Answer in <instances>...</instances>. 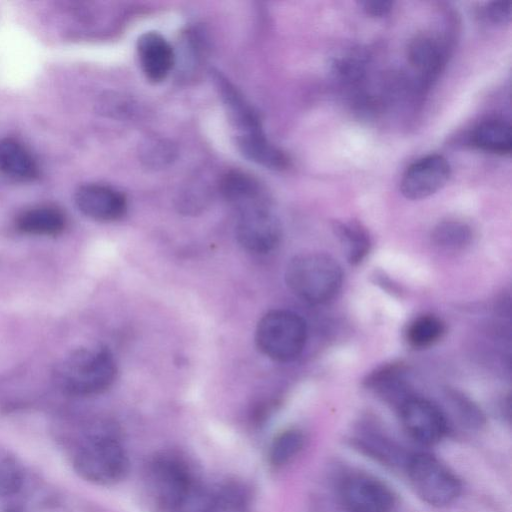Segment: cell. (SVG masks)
Wrapping results in <instances>:
<instances>
[{
  "label": "cell",
  "instance_id": "9a60e30c",
  "mask_svg": "<svg viewBox=\"0 0 512 512\" xmlns=\"http://www.w3.org/2000/svg\"><path fill=\"white\" fill-rule=\"evenodd\" d=\"M219 190L237 211L269 203L260 182L245 172L230 171L224 174L219 182Z\"/></svg>",
  "mask_w": 512,
  "mask_h": 512
},
{
  "label": "cell",
  "instance_id": "277c9868",
  "mask_svg": "<svg viewBox=\"0 0 512 512\" xmlns=\"http://www.w3.org/2000/svg\"><path fill=\"white\" fill-rule=\"evenodd\" d=\"M145 475L148 493L162 512H176L201 484L187 462L170 452L154 456Z\"/></svg>",
  "mask_w": 512,
  "mask_h": 512
},
{
  "label": "cell",
  "instance_id": "d6986e66",
  "mask_svg": "<svg viewBox=\"0 0 512 512\" xmlns=\"http://www.w3.org/2000/svg\"><path fill=\"white\" fill-rule=\"evenodd\" d=\"M478 149L497 154H510L512 149L511 125L501 118H490L479 123L470 136Z\"/></svg>",
  "mask_w": 512,
  "mask_h": 512
},
{
  "label": "cell",
  "instance_id": "484cf974",
  "mask_svg": "<svg viewBox=\"0 0 512 512\" xmlns=\"http://www.w3.org/2000/svg\"><path fill=\"white\" fill-rule=\"evenodd\" d=\"M248 506V495L237 484H225L213 489L210 512H247Z\"/></svg>",
  "mask_w": 512,
  "mask_h": 512
},
{
  "label": "cell",
  "instance_id": "9c48e42d",
  "mask_svg": "<svg viewBox=\"0 0 512 512\" xmlns=\"http://www.w3.org/2000/svg\"><path fill=\"white\" fill-rule=\"evenodd\" d=\"M340 497L348 512H391L395 497L389 487L366 474H352L340 486Z\"/></svg>",
  "mask_w": 512,
  "mask_h": 512
},
{
  "label": "cell",
  "instance_id": "8992f818",
  "mask_svg": "<svg viewBox=\"0 0 512 512\" xmlns=\"http://www.w3.org/2000/svg\"><path fill=\"white\" fill-rule=\"evenodd\" d=\"M408 475L415 492L431 505H447L460 494L458 478L430 454L414 455L408 464Z\"/></svg>",
  "mask_w": 512,
  "mask_h": 512
},
{
  "label": "cell",
  "instance_id": "5b68a950",
  "mask_svg": "<svg viewBox=\"0 0 512 512\" xmlns=\"http://www.w3.org/2000/svg\"><path fill=\"white\" fill-rule=\"evenodd\" d=\"M307 340L304 319L283 309L267 312L258 322L255 341L259 350L270 359L290 362L302 353Z\"/></svg>",
  "mask_w": 512,
  "mask_h": 512
},
{
  "label": "cell",
  "instance_id": "4fadbf2b",
  "mask_svg": "<svg viewBox=\"0 0 512 512\" xmlns=\"http://www.w3.org/2000/svg\"><path fill=\"white\" fill-rule=\"evenodd\" d=\"M137 52L142 71L151 82L164 80L174 65L171 45L157 32L142 34L137 42Z\"/></svg>",
  "mask_w": 512,
  "mask_h": 512
},
{
  "label": "cell",
  "instance_id": "cb8c5ba5",
  "mask_svg": "<svg viewBox=\"0 0 512 512\" xmlns=\"http://www.w3.org/2000/svg\"><path fill=\"white\" fill-rule=\"evenodd\" d=\"M305 443L303 433L298 429H288L278 434L269 449V460L274 466H282L294 459Z\"/></svg>",
  "mask_w": 512,
  "mask_h": 512
},
{
  "label": "cell",
  "instance_id": "44dd1931",
  "mask_svg": "<svg viewBox=\"0 0 512 512\" xmlns=\"http://www.w3.org/2000/svg\"><path fill=\"white\" fill-rule=\"evenodd\" d=\"M333 230L345 252L347 261L352 265L361 263L371 246L367 230L356 221H335Z\"/></svg>",
  "mask_w": 512,
  "mask_h": 512
},
{
  "label": "cell",
  "instance_id": "7a4b0ae2",
  "mask_svg": "<svg viewBox=\"0 0 512 512\" xmlns=\"http://www.w3.org/2000/svg\"><path fill=\"white\" fill-rule=\"evenodd\" d=\"M285 282L299 299L319 305L330 301L339 292L343 272L332 256L321 252H305L289 261Z\"/></svg>",
  "mask_w": 512,
  "mask_h": 512
},
{
  "label": "cell",
  "instance_id": "e0dca14e",
  "mask_svg": "<svg viewBox=\"0 0 512 512\" xmlns=\"http://www.w3.org/2000/svg\"><path fill=\"white\" fill-rule=\"evenodd\" d=\"M0 173L15 180L30 181L37 177V164L18 141L0 139Z\"/></svg>",
  "mask_w": 512,
  "mask_h": 512
},
{
  "label": "cell",
  "instance_id": "7402d4cb",
  "mask_svg": "<svg viewBox=\"0 0 512 512\" xmlns=\"http://www.w3.org/2000/svg\"><path fill=\"white\" fill-rule=\"evenodd\" d=\"M445 323L436 315L423 314L407 326L406 341L414 349H426L436 344L445 334Z\"/></svg>",
  "mask_w": 512,
  "mask_h": 512
},
{
  "label": "cell",
  "instance_id": "83f0119b",
  "mask_svg": "<svg viewBox=\"0 0 512 512\" xmlns=\"http://www.w3.org/2000/svg\"><path fill=\"white\" fill-rule=\"evenodd\" d=\"M482 17L492 24H505L511 18V3L508 1L487 3L482 9Z\"/></svg>",
  "mask_w": 512,
  "mask_h": 512
},
{
  "label": "cell",
  "instance_id": "2e32d148",
  "mask_svg": "<svg viewBox=\"0 0 512 512\" xmlns=\"http://www.w3.org/2000/svg\"><path fill=\"white\" fill-rule=\"evenodd\" d=\"M236 142L243 156L259 165L273 170H283L289 165L286 154L270 143L262 130L239 133Z\"/></svg>",
  "mask_w": 512,
  "mask_h": 512
},
{
  "label": "cell",
  "instance_id": "f1b7e54d",
  "mask_svg": "<svg viewBox=\"0 0 512 512\" xmlns=\"http://www.w3.org/2000/svg\"><path fill=\"white\" fill-rule=\"evenodd\" d=\"M360 5L367 15L382 18L392 11L394 2L387 0H366L360 2Z\"/></svg>",
  "mask_w": 512,
  "mask_h": 512
},
{
  "label": "cell",
  "instance_id": "ffe728a7",
  "mask_svg": "<svg viewBox=\"0 0 512 512\" xmlns=\"http://www.w3.org/2000/svg\"><path fill=\"white\" fill-rule=\"evenodd\" d=\"M365 384L384 399L395 402L398 407L411 396L405 382V370L399 364L378 368L366 378Z\"/></svg>",
  "mask_w": 512,
  "mask_h": 512
},
{
  "label": "cell",
  "instance_id": "4316f807",
  "mask_svg": "<svg viewBox=\"0 0 512 512\" xmlns=\"http://www.w3.org/2000/svg\"><path fill=\"white\" fill-rule=\"evenodd\" d=\"M23 484V469L17 457L0 448V497L16 494Z\"/></svg>",
  "mask_w": 512,
  "mask_h": 512
},
{
  "label": "cell",
  "instance_id": "d4e9b609",
  "mask_svg": "<svg viewBox=\"0 0 512 512\" xmlns=\"http://www.w3.org/2000/svg\"><path fill=\"white\" fill-rule=\"evenodd\" d=\"M140 159L150 168H163L176 158L177 150L168 140L158 137L145 139L140 145Z\"/></svg>",
  "mask_w": 512,
  "mask_h": 512
},
{
  "label": "cell",
  "instance_id": "ba28073f",
  "mask_svg": "<svg viewBox=\"0 0 512 512\" xmlns=\"http://www.w3.org/2000/svg\"><path fill=\"white\" fill-rule=\"evenodd\" d=\"M398 408L404 429L418 443L434 444L446 434V418L431 401L411 395Z\"/></svg>",
  "mask_w": 512,
  "mask_h": 512
},
{
  "label": "cell",
  "instance_id": "6da1fadb",
  "mask_svg": "<svg viewBox=\"0 0 512 512\" xmlns=\"http://www.w3.org/2000/svg\"><path fill=\"white\" fill-rule=\"evenodd\" d=\"M53 374L55 383L64 392L91 396L106 391L113 384L117 366L105 347H82L66 355Z\"/></svg>",
  "mask_w": 512,
  "mask_h": 512
},
{
  "label": "cell",
  "instance_id": "52a82bcc",
  "mask_svg": "<svg viewBox=\"0 0 512 512\" xmlns=\"http://www.w3.org/2000/svg\"><path fill=\"white\" fill-rule=\"evenodd\" d=\"M236 237L247 251L265 254L273 251L281 240V225L271 212L269 203L238 211Z\"/></svg>",
  "mask_w": 512,
  "mask_h": 512
},
{
  "label": "cell",
  "instance_id": "3957f363",
  "mask_svg": "<svg viewBox=\"0 0 512 512\" xmlns=\"http://www.w3.org/2000/svg\"><path fill=\"white\" fill-rule=\"evenodd\" d=\"M73 466L84 480L98 485H111L125 477L129 460L118 435L111 430H104L85 440L74 456Z\"/></svg>",
  "mask_w": 512,
  "mask_h": 512
},
{
  "label": "cell",
  "instance_id": "f546056e",
  "mask_svg": "<svg viewBox=\"0 0 512 512\" xmlns=\"http://www.w3.org/2000/svg\"><path fill=\"white\" fill-rule=\"evenodd\" d=\"M6 512H21V511H18L17 509H10V510H7Z\"/></svg>",
  "mask_w": 512,
  "mask_h": 512
},
{
  "label": "cell",
  "instance_id": "7c38bea8",
  "mask_svg": "<svg viewBox=\"0 0 512 512\" xmlns=\"http://www.w3.org/2000/svg\"><path fill=\"white\" fill-rule=\"evenodd\" d=\"M447 59V47L430 35H419L408 47V60L419 73L421 87L428 88L443 70Z\"/></svg>",
  "mask_w": 512,
  "mask_h": 512
},
{
  "label": "cell",
  "instance_id": "8fae6325",
  "mask_svg": "<svg viewBox=\"0 0 512 512\" xmlns=\"http://www.w3.org/2000/svg\"><path fill=\"white\" fill-rule=\"evenodd\" d=\"M75 203L84 215L102 222L118 220L127 210V201L121 192L100 184L79 187Z\"/></svg>",
  "mask_w": 512,
  "mask_h": 512
},
{
  "label": "cell",
  "instance_id": "30bf717a",
  "mask_svg": "<svg viewBox=\"0 0 512 512\" xmlns=\"http://www.w3.org/2000/svg\"><path fill=\"white\" fill-rule=\"evenodd\" d=\"M450 175L451 167L445 157L439 154L427 155L406 169L400 190L407 199H424L442 189Z\"/></svg>",
  "mask_w": 512,
  "mask_h": 512
},
{
  "label": "cell",
  "instance_id": "603a6c76",
  "mask_svg": "<svg viewBox=\"0 0 512 512\" xmlns=\"http://www.w3.org/2000/svg\"><path fill=\"white\" fill-rule=\"evenodd\" d=\"M433 243L445 250H460L471 243L472 230L464 222L445 220L438 223L432 231Z\"/></svg>",
  "mask_w": 512,
  "mask_h": 512
},
{
  "label": "cell",
  "instance_id": "5bb4252c",
  "mask_svg": "<svg viewBox=\"0 0 512 512\" xmlns=\"http://www.w3.org/2000/svg\"><path fill=\"white\" fill-rule=\"evenodd\" d=\"M213 81L221 95L229 118L239 133L261 131L260 119L241 92L220 72H212Z\"/></svg>",
  "mask_w": 512,
  "mask_h": 512
},
{
  "label": "cell",
  "instance_id": "ac0fdd59",
  "mask_svg": "<svg viewBox=\"0 0 512 512\" xmlns=\"http://www.w3.org/2000/svg\"><path fill=\"white\" fill-rule=\"evenodd\" d=\"M66 225L63 212L49 205L29 208L16 219L18 230L31 235L54 236L60 234Z\"/></svg>",
  "mask_w": 512,
  "mask_h": 512
}]
</instances>
